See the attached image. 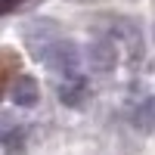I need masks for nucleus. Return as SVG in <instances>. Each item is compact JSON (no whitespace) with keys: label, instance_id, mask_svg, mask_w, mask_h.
<instances>
[{"label":"nucleus","instance_id":"f257e3e1","mask_svg":"<svg viewBox=\"0 0 155 155\" xmlns=\"http://www.w3.org/2000/svg\"><path fill=\"white\" fill-rule=\"evenodd\" d=\"M22 37H25L28 53H31L34 59L44 62L47 50L59 41V28H56V22H50V19H31V22L22 28Z\"/></svg>","mask_w":155,"mask_h":155},{"label":"nucleus","instance_id":"f03ea898","mask_svg":"<svg viewBox=\"0 0 155 155\" xmlns=\"http://www.w3.org/2000/svg\"><path fill=\"white\" fill-rule=\"evenodd\" d=\"M44 65H47L50 71L62 74V78H71V74H78V68H81V50H78V44H74V41H65V37H59V41L47 50Z\"/></svg>","mask_w":155,"mask_h":155},{"label":"nucleus","instance_id":"7ed1b4c3","mask_svg":"<svg viewBox=\"0 0 155 155\" xmlns=\"http://www.w3.org/2000/svg\"><path fill=\"white\" fill-rule=\"evenodd\" d=\"M87 65L93 71H112L118 65V47L112 37H93L87 44Z\"/></svg>","mask_w":155,"mask_h":155},{"label":"nucleus","instance_id":"20e7f679","mask_svg":"<svg viewBox=\"0 0 155 155\" xmlns=\"http://www.w3.org/2000/svg\"><path fill=\"white\" fill-rule=\"evenodd\" d=\"M9 99L16 102V106H22V109H31V106H37V99H41V87H37V81L31 74H19L16 81L9 84Z\"/></svg>","mask_w":155,"mask_h":155},{"label":"nucleus","instance_id":"39448f33","mask_svg":"<svg viewBox=\"0 0 155 155\" xmlns=\"http://www.w3.org/2000/svg\"><path fill=\"white\" fill-rule=\"evenodd\" d=\"M56 93H59V102H62V106L78 109V106H84V99H87V81H84L81 74L62 78L59 87H56Z\"/></svg>","mask_w":155,"mask_h":155},{"label":"nucleus","instance_id":"423d86ee","mask_svg":"<svg viewBox=\"0 0 155 155\" xmlns=\"http://www.w3.org/2000/svg\"><path fill=\"white\" fill-rule=\"evenodd\" d=\"M3 152L6 155H25V130L22 127H12L3 137Z\"/></svg>","mask_w":155,"mask_h":155},{"label":"nucleus","instance_id":"0eeeda50","mask_svg":"<svg viewBox=\"0 0 155 155\" xmlns=\"http://www.w3.org/2000/svg\"><path fill=\"white\" fill-rule=\"evenodd\" d=\"M134 121H137L140 127H143V130H155V99H146L143 106L137 109Z\"/></svg>","mask_w":155,"mask_h":155},{"label":"nucleus","instance_id":"6e6552de","mask_svg":"<svg viewBox=\"0 0 155 155\" xmlns=\"http://www.w3.org/2000/svg\"><path fill=\"white\" fill-rule=\"evenodd\" d=\"M16 3H19V0H16Z\"/></svg>","mask_w":155,"mask_h":155}]
</instances>
